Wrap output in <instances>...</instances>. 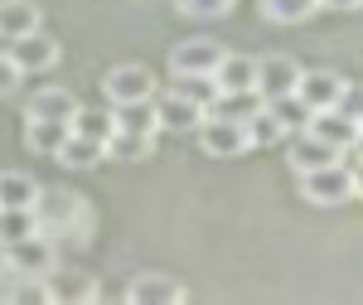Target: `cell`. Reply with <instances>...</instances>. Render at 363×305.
Masks as SVG:
<instances>
[{"label":"cell","mask_w":363,"mask_h":305,"mask_svg":"<svg viewBox=\"0 0 363 305\" xmlns=\"http://www.w3.org/2000/svg\"><path fill=\"white\" fill-rule=\"evenodd\" d=\"M29 214H34V228L44 238H78L87 228L83 194H73V189H39L34 204H29Z\"/></svg>","instance_id":"6da1fadb"},{"label":"cell","mask_w":363,"mask_h":305,"mask_svg":"<svg viewBox=\"0 0 363 305\" xmlns=\"http://www.w3.org/2000/svg\"><path fill=\"white\" fill-rule=\"evenodd\" d=\"M301 199L320 204V209H335V204H344V199H354V170L344 165V160L301 170Z\"/></svg>","instance_id":"7a4b0ae2"},{"label":"cell","mask_w":363,"mask_h":305,"mask_svg":"<svg viewBox=\"0 0 363 305\" xmlns=\"http://www.w3.org/2000/svg\"><path fill=\"white\" fill-rule=\"evenodd\" d=\"M5 267H10V272H20V277H49V272L58 267L54 238L29 233V238H20V243H10V248H5Z\"/></svg>","instance_id":"3957f363"},{"label":"cell","mask_w":363,"mask_h":305,"mask_svg":"<svg viewBox=\"0 0 363 305\" xmlns=\"http://www.w3.org/2000/svg\"><path fill=\"white\" fill-rule=\"evenodd\" d=\"M102 92H107L112 107H121V102H150V97H155V73H150L145 63H121V68L107 73Z\"/></svg>","instance_id":"277c9868"},{"label":"cell","mask_w":363,"mask_h":305,"mask_svg":"<svg viewBox=\"0 0 363 305\" xmlns=\"http://www.w3.org/2000/svg\"><path fill=\"white\" fill-rule=\"evenodd\" d=\"M199 145L208 150V155H218V160H238L247 145V131H242V121H228V116H208L203 111V121H199Z\"/></svg>","instance_id":"5b68a950"},{"label":"cell","mask_w":363,"mask_h":305,"mask_svg":"<svg viewBox=\"0 0 363 305\" xmlns=\"http://www.w3.org/2000/svg\"><path fill=\"white\" fill-rule=\"evenodd\" d=\"M10 63L20 68V73H49L58 63V39H49L44 29H29V34H20V39H10Z\"/></svg>","instance_id":"8992f818"},{"label":"cell","mask_w":363,"mask_h":305,"mask_svg":"<svg viewBox=\"0 0 363 305\" xmlns=\"http://www.w3.org/2000/svg\"><path fill=\"white\" fill-rule=\"evenodd\" d=\"M296 78H301V63L296 58H257V97L262 102H277V97H286V92H296Z\"/></svg>","instance_id":"52a82bcc"},{"label":"cell","mask_w":363,"mask_h":305,"mask_svg":"<svg viewBox=\"0 0 363 305\" xmlns=\"http://www.w3.org/2000/svg\"><path fill=\"white\" fill-rule=\"evenodd\" d=\"M306 131H310V136H320L325 145H335L339 155H344V150L354 145V136H359V121H354L349 111H339V107H320V111H310Z\"/></svg>","instance_id":"ba28073f"},{"label":"cell","mask_w":363,"mask_h":305,"mask_svg":"<svg viewBox=\"0 0 363 305\" xmlns=\"http://www.w3.org/2000/svg\"><path fill=\"white\" fill-rule=\"evenodd\" d=\"M184 281L165 277V272H145V277H136L131 286H126V301L131 305H184Z\"/></svg>","instance_id":"9c48e42d"},{"label":"cell","mask_w":363,"mask_h":305,"mask_svg":"<svg viewBox=\"0 0 363 305\" xmlns=\"http://www.w3.org/2000/svg\"><path fill=\"white\" fill-rule=\"evenodd\" d=\"M296 97H301L310 111L339 107V97H344V78L330 73V68H310V73L301 68V78H296Z\"/></svg>","instance_id":"30bf717a"},{"label":"cell","mask_w":363,"mask_h":305,"mask_svg":"<svg viewBox=\"0 0 363 305\" xmlns=\"http://www.w3.org/2000/svg\"><path fill=\"white\" fill-rule=\"evenodd\" d=\"M218 58H223L218 39H184L169 49V73H213Z\"/></svg>","instance_id":"8fae6325"},{"label":"cell","mask_w":363,"mask_h":305,"mask_svg":"<svg viewBox=\"0 0 363 305\" xmlns=\"http://www.w3.org/2000/svg\"><path fill=\"white\" fill-rule=\"evenodd\" d=\"M150 107H155V131H194L199 121H203V107H194L179 92H165L160 102L150 97Z\"/></svg>","instance_id":"7c38bea8"},{"label":"cell","mask_w":363,"mask_h":305,"mask_svg":"<svg viewBox=\"0 0 363 305\" xmlns=\"http://www.w3.org/2000/svg\"><path fill=\"white\" fill-rule=\"evenodd\" d=\"M213 83H218V92H257V58L223 54L213 68Z\"/></svg>","instance_id":"4fadbf2b"},{"label":"cell","mask_w":363,"mask_h":305,"mask_svg":"<svg viewBox=\"0 0 363 305\" xmlns=\"http://www.w3.org/2000/svg\"><path fill=\"white\" fill-rule=\"evenodd\" d=\"M68 136V121H49V116H25V145L34 155H44V160H54L58 145Z\"/></svg>","instance_id":"5bb4252c"},{"label":"cell","mask_w":363,"mask_h":305,"mask_svg":"<svg viewBox=\"0 0 363 305\" xmlns=\"http://www.w3.org/2000/svg\"><path fill=\"white\" fill-rule=\"evenodd\" d=\"M330 160H339L335 145H325L320 136H310L306 126L291 131V165H296V174H301V170H315V165H330Z\"/></svg>","instance_id":"9a60e30c"},{"label":"cell","mask_w":363,"mask_h":305,"mask_svg":"<svg viewBox=\"0 0 363 305\" xmlns=\"http://www.w3.org/2000/svg\"><path fill=\"white\" fill-rule=\"evenodd\" d=\"M78 111V97L68 92V87H39L34 97H29L25 116H49V121H68Z\"/></svg>","instance_id":"2e32d148"},{"label":"cell","mask_w":363,"mask_h":305,"mask_svg":"<svg viewBox=\"0 0 363 305\" xmlns=\"http://www.w3.org/2000/svg\"><path fill=\"white\" fill-rule=\"evenodd\" d=\"M54 160H58V165H68V170H92L97 160H107V145H102V140H87V136H73V131H68Z\"/></svg>","instance_id":"e0dca14e"},{"label":"cell","mask_w":363,"mask_h":305,"mask_svg":"<svg viewBox=\"0 0 363 305\" xmlns=\"http://www.w3.org/2000/svg\"><path fill=\"white\" fill-rule=\"evenodd\" d=\"M29 29H39V5H29V0H0V39L10 44V39H20Z\"/></svg>","instance_id":"ac0fdd59"},{"label":"cell","mask_w":363,"mask_h":305,"mask_svg":"<svg viewBox=\"0 0 363 305\" xmlns=\"http://www.w3.org/2000/svg\"><path fill=\"white\" fill-rule=\"evenodd\" d=\"M242 131H247V145H262V150H267V145H281V140H286V126L277 121V111L267 107V102H262V107H257V111L247 116V121H242Z\"/></svg>","instance_id":"d6986e66"},{"label":"cell","mask_w":363,"mask_h":305,"mask_svg":"<svg viewBox=\"0 0 363 305\" xmlns=\"http://www.w3.org/2000/svg\"><path fill=\"white\" fill-rule=\"evenodd\" d=\"M112 131L155 136V107L150 102H121V107H112Z\"/></svg>","instance_id":"ffe728a7"},{"label":"cell","mask_w":363,"mask_h":305,"mask_svg":"<svg viewBox=\"0 0 363 305\" xmlns=\"http://www.w3.org/2000/svg\"><path fill=\"white\" fill-rule=\"evenodd\" d=\"M34 194H39V184L29 174H20V170H5L0 174V209H29Z\"/></svg>","instance_id":"44dd1931"},{"label":"cell","mask_w":363,"mask_h":305,"mask_svg":"<svg viewBox=\"0 0 363 305\" xmlns=\"http://www.w3.org/2000/svg\"><path fill=\"white\" fill-rule=\"evenodd\" d=\"M262 107V97L257 92H218L213 102H208V116H228V121H247L252 111Z\"/></svg>","instance_id":"7402d4cb"},{"label":"cell","mask_w":363,"mask_h":305,"mask_svg":"<svg viewBox=\"0 0 363 305\" xmlns=\"http://www.w3.org/2000/svg\"><path fill=\"white\" fill-rule=\"evenodd\" d=\"M155 150V136H136V131H112L107 136V160H145Z\"/></svg>","instance_id":"603a6c76"},{"label":"cell","mask_w":363,"mask_h":305,"mask_svg":"<svg viewBox=\"0 0 363 305\" xmlns=\"http://www.w3.org/2000/svg\"><path fill=\"white\" fill-rule=\"evenodd\" d=\"M320 10V0H262V15L272 25H301Z\"/></svg>","instance_id":"cb8c5ba5"},{"label":"cell","mask_w":363,"mask_h":305,"mask_svg":"<svg viewBox=\"0 0 363 305\" xmlns=\"http://www.w3.org/2000/svg\"><path fill=\"white\" fill-rule=\"evenodd\" d=\"M174 92L208 111V102L218 97V83H213V73H174Z\"/></svg>","instance_id":"d4e9b609"},{"label":"cell","mask_w":363,"mask_h":305,"mask_svg":"<svg viewBox=\"0 0 363 305\" xmlns=\"http://www.w3.org/2000/svg\"><path fill=\"white\" fill-rule=\"evenodd\" d=\"M68 131L107 145V136H112V111H83V107H78L73 116H68Z\"/></svg>","instance_id":"484cf974"},{"label":"cell","mask_w":363,"mask_h":305,"mask_svg":"<svg viewBox=\"0 0 363 305\" xmlns=\"http://www.w3.org/2000/svg\"><path fill=\"white\" fill-rule=\"evenodd\" d=\"M44 281H49V296H54V301H92V296H97V286H92L83 272H68V281L49 272Z\"/></svg>","instance_id":"4316f807"},{"label":"cell","mask_w":363,"mask_h":305,"mask_svg":"<svg viewBox=\"0 0 363 305\" xmlns=\"http://www.w3.org/2000/svg\"><path fill=\"white\" fill-rule=\"evenodd\" d=\"M29 233H39L29 209H0V243H5V248L20 243V238H29Z\"/></svg>","instance_id":"83f0119b"},{"label":"cell","mask_w":363,"mask_h":305,"mask_svg":"<svg viewBox=\"0 0 363 305\" xmlns=\"http://www.w3.org/2000/svg\"><path fill=\"white\" fill-rule=\"evenodd\" d=\"M267 107L277 111V121L286 126V136H291V131H301V126L310 121V107L301 102V97H296V92H286V97H277V102H267Z\"/></svg>","instance_id":"f1b7e54d"},{"label":"cell","mask_w":363,"mask_h":305,"mask_svg":"<svg viewBox=\"0 0 363 305\" xmlns=\"http://www.w3.org/2000/svg\"><path fill=\"white\" fill-rule=\"evenodd\" d=\"M179 5V15H194V20H218L233 10V0H174Z\"/></svg>","instance_id":"f546056e"},{"label":"cell","mask_w":363,"mask_h":305,"mask_svg":"<svg viewBox=\"0 0 363 305\" xmlns=\"http://www.w3.org/2000/svg\"><path fill=\"white\" fill-rule=\"evenodd\" d=\"M20 78H25V73L10 63V54H0V97H10V92L20 87Z\"/></svg>","instance_id":"4dcf8cb0"},{"label":"cell","mask_w":363,"mask_h":305,"mask_svg":"<svg viewBox=\"0 0 363 305\" xmlns=\"http://www.w3.org/2000/svg\"><path fill=\"white\" fill-rule=\"evenodd\" d=\"M320 10H363V0H320Z\"/></svg>","instance_id":"1f68e13d"},{"label":"cell","mask_w":363,"mask_h":305,"mask_svg":"<svg viewBox=\"0 0 363 305\" xmlns=\"http://www.w3.org/2000/svg\"><path fill=\"white\" fill-rule=\"evenodd\" d=\"M354 199H363V160L354 165Z\"/></svg>","instance_id":"d6a6232c"},{"label":"cell","mask_w":363,"mask_h":305,"mask_svg":"<svg viewBox=\"0 0 363 305\" xmlns=\"http://www.w3.org/2000/svg\"><path fill=\"white\" fill-rule=\"evenodd\" d=\"M349 150H354V160H363V126H359V136H354V145H349Z\"/></svg>","instance_id":"836d02e7"},{"label":"cell","mask_w":363,"mask_h":305,"mask_svg":"<svg viewBox=\"0 0 363 305\" xmlns=\"http://www.w3.org/2000/svg\"><path fill=\"white\" fill-rule=\"evenodd\" d=\"M0 272H5V243H0Z\"/></svg>","instance_id":"e575fe53"},{"label":"cell","mask_w":363,"mask_h":305,"mask_svg":"<svg viewBox=\"0 0 363 305\" xmlns=\"http://www.w3.org/2000/svg\"><path fill=\"white\" fill-rule=\"evenodd\" d=\"M359 126H363V116H359Z\"/></svg>","instance_id":"d590c367"}]
</instances>
